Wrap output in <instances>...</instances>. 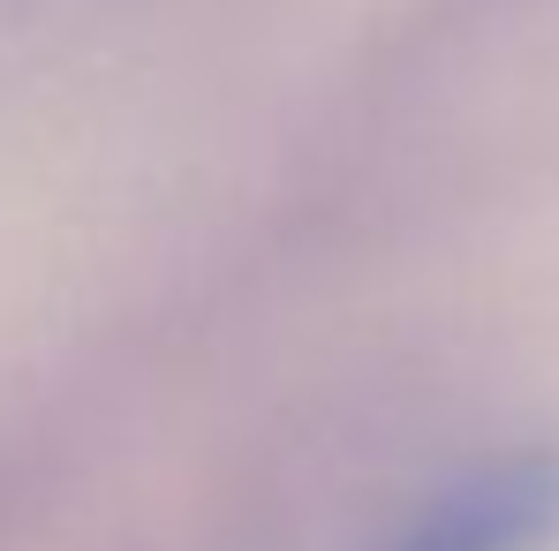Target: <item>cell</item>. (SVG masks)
<instances>
[{
  "instance_id": "6da1fadb",
  "label": "cell",
  "mask_w": 559,
  "mask_h": 551,
  "mask_svg": "<svg viewBox=\"0 0 559 551\" xmlns=\"http://www.w3.org/2000/svg\"><path fill=\"white\" fill-rule=\"evenodd\" d=\"M559 529V460H499L439 491L385 551H537Z\"/></svg>"
}]
</instances>
